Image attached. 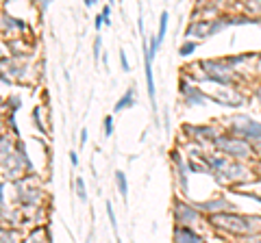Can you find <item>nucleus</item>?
<instances>
[{
    "label": "nucleus",
    "instance_id": "obj_1",
    "mask_svg": "<svg viewBox=\"0 0 261 243\" xmlns=\"http://www.w3.org/2000/svg\"><path fill=\"white\" fill-rule=\"evenodd\" d=\"M207 224L224 237L244 241L261 239V215H242L237 211H222L207 215Z\"/></svg>",
    "mask_w": 261,
    "mask_h": 243
},
{
    "label": "nucleus",
    "instance_id": "obj_3",
    "mask_svg": "<svg viewBox=\"0 0 261 243\" xmlns=\"http://www.w3.org/2000/svg\"><path fill=\"white\" fill-rule=\"evenodd\" d=\"M213 150L222 152V154L231 156V159H237V161H244V163H250V161H257V152H255L253 144L244 137L235 135V133H220L213 141Z\"/></svg>",
    "mask_w": 261,
    "mask_h": 243
},
{
    "label": "nucleus",
    "instance_id": "obj_23",
    "mask_svg": "<svg viewBox=\"0 0 261 243\" xmlns=\"http://www.w3.org/2000/svg\"><path fill=\"white\" fill-rule=\"evenodd\" d=\"M39 111H42V109H39V106H37V109L33 111V118H35V126H37V130H39V133H46V128H44V124H42V120H39Z\"/></svg>",
    "mask_w": 261,
    "mask_h": 243
},
{
    "label": "nucleus",
    "instance_id": "obj_29",
    "mask_svg": "<svg viewBox=\"0 0 261 243\" xmlns=\"http://www.w3.org/2000/svg\"><path fill=\"white\" fill-rule=\"evenodd\" d=\"M70 163H72V167H77V165H78V156H77V152H70Z\"/></svg>",
    "mask_w": 261,
    "mask_h": 243
},
{
    "label": "nucleus",
    "instance_id": "obj_13",
    "mask_svg": "<svg viewBox=\"0 0 261 243\" xmlns=\"http://www.w3.org/2000/svg\"><path fill=\"white\" fill-rule=\"evenodd\" d=\"M172 239L179 241V243H200L205 241V237L196 230L194 226H183V224H177L174 226V232H172Z\"/></svg>",
    "mask_w": 261,
    "mask_h": 243
},
{
    "label": "nucleus",
    "instance_id": "obj_14",
    "mask_svg": "<svg viewBox=\"0 0 261 243\" xmlns=\"http://www.w3.org/2000/svg\"><path fill=\"white\" fill-rule=\"evenodd\" d=\"M133 104H135V87H130V89L124 91V96L118 100V102H115L113 113H120V111L129 109V106H133Z\"/></svg>",
    "mask_w": 261,
    "mask_h": 243
},
{
    "label": "nucleus",
    "instance_id": "obj_20",
    "mask_svg": "<svg viewBox=\"0 0 261 243\" xmlns=\"http://www.w3.org/2000/svg\"><path fill=\"white\" fill-rule=\"evenodd\" d=\"M77 194L81 197V202H87V191H85V180L78 176L77 178Z\"/></svg>",
    "mask_w": 261,
    "mask_h": 243
},
{
    "label": "nucleus",
    "instance_id": "obj_7",
    "mask_svg": "<svg viewBox=\"0 0 261 243\" xmlns=\"http://www.w3.org/2000/svg\"><path fill=\"white\" fill-rule=\"evenodd\" d=\"M207 96L209 100L222 106H231V109H239L242 104H246V96L237 87H231V85H218V91H207Z\"/></svg>",
    "mask_w": 261,
    "mask_h": 243
},
{
    "label": "nucleus",
    "instance_id": "obj_30",
    "mask_svg": "<svg viewBox=\"0 0 261 243\" xmlns=\"http://www.w3.org/2000/svg\"><path fill=\"white\" fill-rule=\"evenodd\" d=\"M85 144H87V128L81 130V146H85Z\"/></svg>",
    "mask_w": 261,
    "mask_h": 243
},
{
    "label": "nucleus",
    "instance_id": "obj_16",
    "mask_svg": "<svg viewBox=\"0 0 261 243\" xmlns=\"http://www.w3.org/2000/svg\"><path fill=\"white\" fill-rule=\"evenodd\" d=\"M168 20H170V13L168 11H161V15H159V28H157V42H159V46L165 42V33H168Z\"/></svg>",
    "mask_w": 261,
    "mask_h": 243
},
{
    "label": "nucleus",
    "instance_id": "obj_28",
    "mask_svg": "<svg viewBox=\"0 0 261 243\" xmlns=\"http://www.w3.org/2000/svg\"><path fill=\"white\" fill-rule=\"evenodd\" d=\"M253 96H255V102L259 104V109H261V83L255 87V91H253Z\"/></svg>",
    "mask_w": 261,
    "mask_h": 243
},
{
    "label": "nucleus",
    "instance_id": "obj_27",
    "mask_svg": "<svg viewBox=\"0 0 261 243\" xmlns=\"http://www.w3.org/2000/svg\"><path fill=\"white\" fill-rule=\"evenodd\" d=\"M103 26H104V20H103V13H100V15H96V20H94V28H96V33H98Z\"/></svg>",
    "mask_w": 261,
    "mask_h": 243
},
{
    "label": "nucleus",
    "instance_id": "obj_33",
    "mask_svg": "<svg viewBox=\"0 0 261 243\" xmlns=\"http://www.w3.org/2000/svg\"><path fill=\"white\" fill-rule=\"evenodd\" d=\"M0 202H2V187H0Z\"/></svg>",
    "mask_w": 261,
    "mask_h": 243
},
{
    "label": "nucleus",
    "instance_id": "obj_2",
    "mask_svg": "<svg viewBox=\"0 0 261 243\" xmlns=\"http://www.w3.org/2000/svg\"><path fill=\"white\" fill-rule=\"evenodd\" d=\"M205 159L211 167L213 178L220 185H244V182L255 180L253 167H248V163H244V161L231 159V156L222 154L218 150L205 152Z\"/></svg>",
    "mask_w": 261,
    "mask_h": 243
},
{
    "label": "nucleus",
    "instance_id": "obj_10",
    "mask_svg": "<svg viewBox=\"0 0 261 243\" xmlns=\"http://www.w3.org/2000/svg\"><path fill=\"white\" fill-rule=\"evenodd\" d=\"M172 163H174V176H177L179 191L183 195H187V191H189L187 176L192 174V171H189V165H187V159H185L179 150H172Z\"/></svg>",
    "mask_w": 261,
    "mask_h": 243
},
{
    "label": "nucleus",
    "instance_id": "obj_6",
    "mask_svg": "<svg viewBox=\"0 0 261 243\" xmlns=\"http://www.w3.org/2000/svg\"><path fill=\"white\" fill-rule=\"evenodd\" d=\"M183 133L187 135V139L192 141L194 146H200V148H205V146H211V148H213L215 137L222 133V130H220L218 126H213V124H203V126L187 124V126H183Z\"/></svg>",
    "mask_w": 261,
    "mask_h": 243
},
{
    "label": "nucleus",
    "instance_id": "obj_12",
    "mask_svg": "<svg viewBox=\"0 0 261 243\" xmlns=\"http://www.w3.org/2000/svg\"><path fill=\"white\" fill-rule=\"evenodd\" d=\"M198 211L203 215H213V213H222V211H235V204L227 197H211L207 202H198Z\"/></svg>",
    "mask_w": 261,
    "mask_h": 243
},
{
    "label": "nucleus",
    "instance_id": "obj_4",
    "mask_svg": "<svg viewBox=\"0 0 261 243\" xmlns=\"http://www.w3.org/2000/svg\"><path fill=\"white\" fill-rule=\"evenodd\" d=\"M200 70L207 76V83L211 85H231V87H237V83H242L239 74L233 70L229 57L222 59H205L200 61Z\"/></svg>",
    "mask_w": 261,
    "mask_h": 243
},
{
    "label": "nucleus",
    "instance_id": "obj_18",
    "mask_svg": "<svg viewBox=\"0 0 261 243\" xmlns=\"http://www.w3.org/2000/svg\"><path fill=\"white\" fill-rule=\"evenodd\" d=\"M242 7L246 13L255 15V18L261 20V0H242Z\"/></svg>",
    "mask_w": 261,
    "mask_h": 243
},
{
    "label": "nucleus",
    "instance_id": "obj_25",
    "mask_svg": "<svg viewBox=\"0 0 261 243\" xmlns=\"http://www.w3.org/2000/svg\"><path fill=\"white\" fill-rule=\"evenodd\" d=\"M120 65H122L124 72H130V65H129V59H127V52L120 50Z\"/></svg>",
    "mask_w": 261,
    "mask_h": 243
},
{
    "label": "nucleus",
    "instance_id": "obj_15",
    "mask_svg": "<svg viewBox=\"0 0 261 243\" xmlns=\"http://www.w3.org/2000/svg\"><path fill=\"white\" fill-rule=\"evenodd\" d=\"M0 20H2L4 28H7L9 33H13V30H24V28H26V24H24L22 20L13 18V15H0Z\"/></svg>",
    "mask_w": 261,
    "mask_h": 243
},
{
    "label": "nucleus",
    "instance_id": "obj_24",
    "mask_svg": "<svg viewBox=\"0 0 261 243\" xmlns=\"http://www.w3.org/2000/svg\"><path fill=\"white\" fill-rule=\"evenodd\" d=\"M103 20H104V26H109V24H111V4H104V9H103Z\"/></svg>",
    "mask_w": 261,
    "mask_h": 243
},
{
    "label": "nucleus",
    "instance_id": "obj_34",
    "mask_svg": "<svg viewBox=\"0 0 261 243\" xmlns=\"http://www.w3.org/2000/svg\"><path fill=\"white\" fill-rule=\"evenodd\" d=\"M113 2H115V0H109V4H113Z\"/></svg>",
    "mask_w": 261,
    "mask_h": 243
},
{
    "label": "nucleus",
    "instance_id": "obj_8",
    "mask_svg": "<svg viewBox=\"0 0 261 243\" xmlns=\"http://www.w3.org/2000/svg\"><path fill=\"white\" fill-rule=\"evenodd\" d=\"M179 94H181V98H183V102L187 104V106H205V104L209 102L207 91H203V89L198 87V83L189 80L187 76H185V78H181Z\"/></svg>",
    "mask_w": 261,
    "mask_h": 243
},
{
    "label": "nucleus",
    "instance_id": "obj_17",
    "mask_svg": "<svg viewBox=\"0 0 261 243\" xmlns=\"http://www.w3.org/2000/svg\"><path fill=\"white\" fill-rule=\"evenodd\" d=\"M113 178H115V185H118V191H120V195H122V200H127V195H129V182H127V174L124 171H115L113 174Z\"/></svg>",
    "mask_w": 261,
    "mask_h": 243
},
{
    "label": "nucleus",
    "instance_id": "obj_26",
    "mask_svg": "<svg viewBox=\"0 0 261 243\" xmlns=\"http://www.w3.org/2000/svg\"><path fill=\"white\" fill-rule=\"evenodd\" d=\"M100 46H103V42H100V37H96V42H94V59H100Z\"/></svg>",
    "mask_w": 261,
    "mask_h": 243
},
{
    "label": "nucleus",
    "instance_id": "obj_31",
    "mask_svg": "<svg viewBox=\"0 0 261 243\" xmlns=\"http://www.w3.org/2000/svg\"><path fill=\"white\" fill-rule=\"evenodd\" d=\"M48 2H50V0H39V7H42V11H46V9H48Z\"/></svg>",
    "mask_w": 261,
    "mask_h": 243
},
{
    "label": "nucleus",
    "instance_id": "obj_11",
    "mask_svg": "<svg viewBox=\"0 0 261 243\" xmlns=\"http://www.w3.org/2000/svg\"><path fill=\"white\" fill-rule=\"evenodd\" d=\"M155 50L148 46V42H144V74H146V87H148V98L153 109H157V91H155V76H153V59H155Z\"/></svg>",
    "mask_w": 261,
    "mask_h": 243
},
{
    "label": "nucleus",
    "instance_id": "obj_9",
    "mask_svg": "<svg viewBox=\"0 0 261 243\" xmlns=\"http://www.w3.org/2000/svg\"><path fill=\"white\" fill-rule=\"evenodd\" d=\"M172 215H174V221L183 224V226L196 228L198 224H203V213L198 211V206L187 204V202H183V200H177V204H174V209H172Z\"/></svg>",
    "mask_w": 261,
    "mask_h": 243
},
{
    "label": "nucleus",
    "instance_id": "obj_21",
    "mask_svg": "<svg viewBox=\"0 0 261 243\" xmlns=\"http://www.w3.org/2000/svg\"><path fill=\"white\" fill-rule=\"evenodd\" d=\"M107 215H109V221H111V226H113V230L118 232V217H115V213H113V204L111 202H107Z\"/></svg>",
    "mask_w": 261,
    "mask_h": 243
},
{
    "label": "nucleus",
    "instance_id": "obj_32",
    "mask_svg": "<svg viewBox=\"0 0 261 243\" xmlns=\"http://www.w3.org/2000/svg\"><path fill=\"white\" fill-rule=\"evenodd\" d=\"M83 2H85V7H94V4H96L98 0H83Z\"/></svg>",
    "mask_w": 261,
    "mask_h": 243
},
{
    "label": "nucleus",
    "instance_id": "obj_5",
    "mask_svg": "<svg viewBox=\"0 0 261 243\" xmlns=\"http://www.w3.org/2000/svg\"><path fill=\"white\" fill-rule=\"evenodd\" d=\"M222 126L229 130V133H235V135L244 137V139H248L250 144L261 141V122L248 118V115H233V118H227V122H224Z\"/></svg>",
    "mask_w": 261,
    "mask_h": 243
},
{
    "label": "nucleus",
    "instance_id": "obj_19",
    "mask_svg": "<svg viewBox=\"0 0 261 243\" xmlns=\"http://www.w3.org/2000/svg\"><path fill=\"white\" fill-rule=\"evenodd\" d=\"M198 44L200 42H196V39H187L185 44H181L179 54H181V57H189V54H194V50L198 48Z\"/></svg>",
    "mask_w": 261,
    "mask_h": 243
},
{
    "label": "nucleus",
    "instance_id": "obj_22",
    "mask_svg": "<svg viewBox=\"0 0 261 243\" xmlns=\"http://www.w3.org/2000/svg\"><path fill=\"white\" fill-rule=\"evenodd\" d=\"M104 135L107 137L113 135V115H107V118H104Z\"/></svg>",
    "mask_w": 261,
    "mask_h": 243
}]
</instances>
